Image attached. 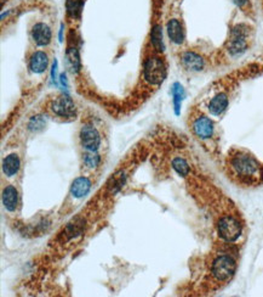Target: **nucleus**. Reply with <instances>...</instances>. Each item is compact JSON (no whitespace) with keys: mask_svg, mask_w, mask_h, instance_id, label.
Segmentation results:
<instances>
[{"mask_svg":"<svg viewBox=\"0 0 263 297\" xmlns=\"http://www.w3.org/2000/svg\"><path fill=\"white\" fill-rule=\"evenodd\" d=\"M230 168L236 177L243 181H252L261 175V164L252 155L236 152L230 157Z\"/></svg>","mask_w":263,"mask_h":297,"instance_id":"nucleus-1","label":"nucleus"},{"mask_svg":"<svg viewBox=\"0 0 263 297\" xmlns=\"http://www.w3.org/2000/svg\"><path fill=\"white\" fill-rule=\"evenodd\" d=\"M250 28L246 25H236L230 31V37L226 44V49L228 54L233 57L241 56L247 48V37H249Z\"/></svg>","mask_w":263,"mask_h":297,"instance_id":"nucleus-2","label":"nucleus"},{"mask_svg":"<svg viewBox=\"0 0 263 297\" xmlns=\"http://www.w3.org/2000/svg\"><path fill=\"white\" fill-rule=\"evenodd\" d=\"M166 64L159 56H149L144 61L143 77L152 85H160L166 79Z\"/></svg>","mask_w":263,"mask_h":297,"instance_id":"nucleus-3","label":"nucleus"},{"mask_svg":"<svg viewBox=\"0 0 263 297\" xmlns=\"http://www.w3.org/2000/svg\"><path fill=\"white\" fill-rule=\"evenodd\" d=\"M218 235L227 243H234L243 233V225L232 216L222 217L217 223Z\"/></svg>","mask_w":263,"mask_h":297,"instance_id":"nucleus-4","label":"nucleus"},{"mask_svg":"<svg viewBox=\"0 0 263 297\" xmlns=\"http://www.w3.org/2000/svg\"><path fill=\"white\" fill-rule=\"evenodd\" d=\"M236 263L230 256L223 255L214 261L211 267V273L218 281H228L234 275Z\"/></svg>","mask_w":263,"mask_h":297,"instance_id":"nucleus-5","label":"nucleus"},{"mask_svg":"<svg viewBox=\"0 0 263 297\" xmlns=\"http://www.w3.org/2000/svg\"><path fill=\"white\" fill-rule=\"evenodd\" d=\"M50 110H51V112L55 116L61 117V118L64 120L74 118L76 114L74 101H73L70 96L66 95V94L57 96V98L52 100L51 104H50Z\"/></svg>","mask_w":263,"mask_h":297,"instance_id":"nucleus-6","label":"nucleus"},{"mask_svg":"<svg viewBox=\"0 0 263 297\" xmlns=\"http://www.w3.org/2000/svg\"><path fill=\"white\" fill-rule=\"evenodd\" d=\"M79 137H80L81 145L89 151H97L101 145V135L96 128L90 125L82 126Z\"/></svg>","mask_w":263,"mask_h":297,"instance_id":"nucleus-7","label":"nucleus"},{"mask_svg":"<svg viewBox=\"0 0 263 297\" xmlns=\"http://www.w3.org/2000/svg\"><path fill=\"white\" fill-rule=\"evenodd\" d=\"M192 129H193L194 134L197 135L199 139L206 140L214 135L215 132V125L212 122V120H210L208 116H202L197 117L193 121V125H192Z\"/></svg>","mask_w":263,"mask_h":297,"instance_id":"nucleus-8","label":"nucleus"},{"mask_svg":"<svg viewBox=\"0 0 263 297\" xmlns=\"http://www.w3.org/2000/svg\"><path fill=\"white\" fill-rule=\"evenodd\" d=\"M182 66L191 72H200L205 67V61L203 56L194 51H185L181 55Z\"/></svg>","mask_w":263,"mask_h":297,"instance_id":"nucleus-9","label":"nucleus"},{"mask_svg":"<svg viewBox=\"0 0 263 297\" xmlns=\"http://www.w3.org/2000/svg\"><path fill=\"white\" fill-rule=\"evenodd\" d=\"M166 31L167 36H169L170 40L172 43L177 44V45H181L185 43L186 39V32L183 28L182 22L177 19H171L169 22L166 23Z\"/></svg>","mask_w":263,"mask_h":297,"instance_id":"nucleus-10","label":"nucleus"},{"mask_svg":"<svg viewBox=\"0 0 263 297\" xmlns=\"http://www.w3.org/2000/svg\"><path fill=\"white\" fill-rule=\"evenodd\" d=\"M32 38L35 42V44L39 46H46L49 45V43L51 42L52 33L51 29L46 23L39 22L34 26L32 29Z\"/></svg>","mask_w":263,"mask_h":297,"instance_id":"nucleus-11","label":"nucleus"},{"mask_svg":"<svg viewBox=\"0 0 263 297\" xmlns=\"http://www.w3.org/2000/svg\"><path fill=\"white\" fill-rule=\"evenodd\" d=\"M229 104L228 96H227L226 93H218L214 96L211 100H210L208 108L209 112L212 114V116H221L224 111L227 110Z\"/></svg>","mask_w":263,"mask_h":297,"instance_id":"nucleus-12","label":"nucleus"},{"mask_svg":"<svg viewBox=\"0 0 263 297\" xmlns=\"http://www.w3.org/2000/svg\"><path fill=\"white\" fill-rule=\"evenodd\" d=\"M47 66H49V57H47L46 52L35 51L31 56V60H29V69H31L32 72L40 75V73H44L46 71Z\"/></svg>","mask_w":263,"mask_h":297,"instance_id":"nucleus-13","label":"nucleus"},{"mask_svg":"<svg viewBox=\"0 0 263 297\" xmlns=\"http://www.w3.org/2000/svg\"><path fill=\"white\" fill-rule=\"evenodd\" d=\"M3 205L8 211L13 212L19 205V193L13 185H9L3 191Z\"/></svg>","mask_w":263,"mask_h":297,"instance_id":"nucleus-14","label":"nucleus"},{"mask_svg":"<svg viewBox=\"0 0 263 297\" xmlns=\"http://www.w3.org/2000/svg\"><path fill=\"white\" fill-rule=\"evenodd\" d=\"M91 189V182L86 177H79L73 182L70 187V194L76 199H81L87 195V193Z\"/></svg>","mask_w":263,"mask_h":297,"instance_id":"nucleus-15","label":"nucleus"},{"mask_svg":"<svg viewBox=\"0 0 263 297\" xmlns=\"http://www.w3.org/2000/svg\"><path fill=\"white\" fill-rule=\"evenodd\" d=\"M21 167V161L17 154H10L3 161V172L8 177H14L19 173Z\"/></svg>","mask_w":263,"mask_h":297,"instance_id":"nucleus-16","label":"nucleus"},{"mask_svg":"<svg viewBox=\"0 0 263 297\" xmlns=\"http://www.w3.org/2000/svg\"><path fill=\"white\" fill-rule=\"evenodd\" d=\"M150 40H152V45L154 46L155 50L158 51H164V40H162V31L161 27L159 25H155L152 29V33H150Z\"/></svg>","mask_w":263,"mask_h":297,"instance_id":"nucleus-17","label":"nucleus"},{"mask_svg":"<svg viewBox=\"0 0 263 297\" xmlns=\"http://www.w3.org/2000/svg\"><path fill=\"white\" fill-rule=\"evenodd\" d=\"M67 63L72 72H78L80 70V58H79L78 50L75 48H69L67 51Z\"/></svg>","mask_w":263,"mask_h":297,"instance_id":"nucleus-18","label":"nucleus"},{"mask_svg":"<svg viewBox=\"0 0 263 297\" xmlns=\"http://www.w3.org/2000/svg\"><path fill=\"white\" fill-rule=\"evenodd\" d=\"M172 96H173V106H175L176 114L180 113V107H181L182 100L185 99V90L180 83H175L172 87Z\"/></svg>","mask_w":263,"mask_h":297,"instance_id":"nucleus-19","label":"nucleus"},{"mask_svg":"<svg viewBox=\"0 0 263 297\" xmlns=\"http://www.w3.org/2000/svg\"><path fill=\"white\" fill-rule=\"evenodd\" d=\"M172 168L175 169L180 175H182V177L188 175L189 170H191L189 169V164L187 163V161L181 157H176L175 160L172 161Z\"/></svg>","mask_w":263,"mask_h":297,"instance_id":"nucleus-20","label":"nucleus"},{"mask_svg":"<svg viewBox=\"0 0 263 297\" xmlns=\"http://www.w3.org/2000/svg\"><path fill=\"white\" fill-rule=\"evenodd\" d=\"M81 7H82V0H67L66 2L67 13L70 17H73V19L80 14Z\"/></svg>","mask_w":263,"mask_h":297,"instance_id":"nucleus-21","label":"nucleus"},{"mask_svg":"<svg viewBox=\"0 0 263 297\" xmlns=\"http://www.w3.org/2000/svg\"><path fill=\"white\" fill-rule=\"evenodd\" d=\"M46 121L44 120L43 116H34L32 117L31 121L28 123V129L32 132H39L45 127Z\"/></svg>","mask_w":263,"mask_h":297,"instance_id":"nucleus-22","label":"nucleus"},{"mask_svg":"<svg viewBox=\"0 0 263 297\" xmlns=\"http://www.w3.org/2000/svg\"><path fill=\"white\" fill-rule=\"evenodd\" d=\"M84 162L89 168H96L101 162V157L96 154V151H90L84 156Z\"/></svg>","mask_w":263,"mask_h":297,"instance_id":"nucleus-23","label":"nucleus"},{"mask_svg":"<svg viewBox=\"0 0 263 297\" xmlns=\"http://www.w3.org/2000/svg\"><path fill=\"white\" fill-rule=\"evenodd\" d=\"M232 2L234 3V4H235L238 8L245 9V8L247 7V5H249L250 0H232Z\"/></svg>","mask_w":263,"mask_h":297,"instance_id":"nucleus-24","label":"nucleus"}]
</instances>
